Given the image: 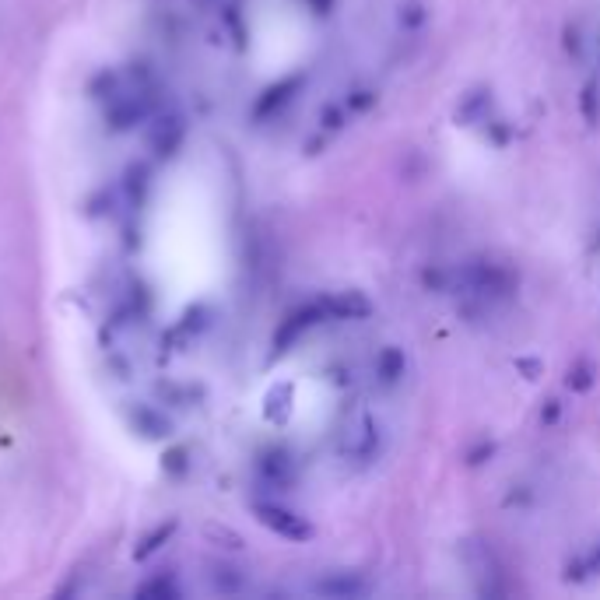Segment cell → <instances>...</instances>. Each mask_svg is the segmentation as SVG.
Segmentation results:
<instances>
[{
  "instance_id": "obj_3",
  "label": "cell",
  "mask_w": 600,
  "mask_h": 600,
  "mask_svg": "<svg viewBox=\"0 0 600 600\" xmlns=\"http://www.w3.org/2000/svg\"><path fill=\"white\" fill-rule=\"evenodd\" d=\"M351 450H355L358 457H372V453H376V425H372L369 418H362V425L351 429Z\"/></svg>"
},
{
  "instance_id": "obj_2",
  "label": "cell",
  "mask_w": 600,
  "mask_h": 600,
  "mask_svg": "<svg viewBox=\"0 0 600 600\" xmlns=\"http://www.w3.org/2000/svg\"><path fill=\"white\" fill-rule=\"evenodd\" d=\"M376 372H379V379H383V383H397V379L404 376V355H400L397 348L379 351V358H376Z\"/></svg>"
},
{
  "instance_id": "obj_1",
  "label": "cell",
  "mask_w": 600,
  "mask_h": 600,
  "mask_svg": "<svg viewBox=\"0 0 600 600\" xmlns=\"http://www.w3.org/2000/svg\"><path fill=\"white\" fill-rule=\"evenodd\" d=\"M316 590L327 593V597H365V593H369V583L358 576H337V579L316 583Z\"/></svg>"
}]
</instances>
